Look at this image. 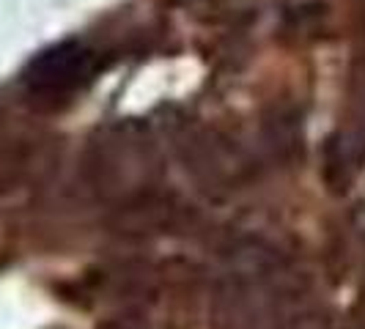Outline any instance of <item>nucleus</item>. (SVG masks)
<instances>
[{
	"mask_svg": "<svg viewBox=\"0 0 365 329\" xmlns=\"http://www.w3.org/2000/svg\"><path fill=\"white\" fill-rule=\"evenodd\" d=\"M83 61H86V53L58 47L53 53H44L38 61H34V66L28 72V83L36 93L66 91L83 74Z\"/></svg>",
	"mask_w": 365,
	"mask_h": 329,
	"instance_id": "1",
	"label": "nucleus"
}]
</instances>
